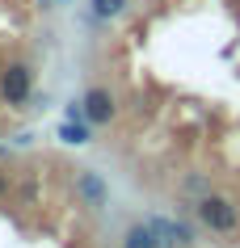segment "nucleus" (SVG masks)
Masks as SVG:
<instances>
[{"mask_svg":"<svg viewBox=\"0 0 240 248\" xmlns=\"http://www.w3.org/2000/svg\"><path fill=\"white\" fill-rule=\"evenodd\" d=\"M194 210H198L202 227H211V232H219V235H232V232H236V223H240L232 198H224V194H202Z\"/></svg>","mask_w":240,"mask_h":248,"instance_id":"f257e3e1","label":"nucleus"},{"mask_svg":"<svg viewBox=\"0 0 240 248\" xmlns=\"http://www.w3.org/2000/svg\"><path fill=\"white\" fill-rule=\"evenodd\" d=\"M30 93H34V72H30V63H9L0 72V101L4 105L21 109L30 101Z\"/></svg>","mask_w":240,"mask_h":248,"instance_id":"f03ea898","label":"nucleus"},{"mask_svg":"<svg viewBox=\"0 0 240 248\" xmlns=\"http://www.w3.org/2000/svg\"><path fill=\"white\" fill-rule=\"evenodd\" d=\"M80 105H84V122H89V126H110V122L118 118V101H114V93L101 89V84L84 93Z\"/></svg>","mask_w":240,"mask_h":248,"instance_id":"7ed1b4c3","label":"nucleus"},{"mask_svg":"<svg viewBox=\"0 0 240 248\" xmlns=\"http://www.w3.org/2000/svg\"><path fill=\"white\" fill-rule=\"evenodd\" d=\"M76 189H80V198L89 202V206H106V198H110V189H106V181L97 177L93 169H84L76 177Z\"/></svg>","mask_w":240,"mask_h":248,"instance_id":"20e7f679","label":"nucleus"},{"mask_svg":"<svg viewBox=\"0 0 240 248\" xmlns=\"http://www.w3.org/2000/svg\"><path fill=\"white\" fill-rule=\"evenodd\" d=\"M122 248H160V232L152 223H135V227H127V235H122Z\"/></svg>","mask_w":240,"mask_h":248,"instance_id":"39448f33","label":"nucleus"},{"mask_svg":"<svg viewBox=\"0 0 240 248\" xmlns=\"http://www.w3.org/2000/svg\"><path fill=\"white\" fill-rule=\"evenodd\" d=\"M152 227H156L169 244H181V248H190L194 244V232H190L186 223H169V219H152Z\"/></svg>","mask_w":240,"mask_h":248,"instance_id":"423d86ee","label":"nucleus"},{"mask_svg":"<svg viewBox=\"0 0 240 248\" xmlns=\"http://www.w3.org/2000/svg\"><path fill=\"white\" fill-rule=\"evenodd\" d=\"M59 139H64V143H89V126H80L76 118H72V122H67V126H59Z\"/></svg>","mask_w":240,"mask_h":248,"instance_id":"0eeeda50","label":"nucleus"},{"mask_svg":"<svg viewBox=\"0 0 240 248\" xmlns=\"http://www.w3.org/2000/svg\"><path fill=\"white\" fill-rule=\"evenodd\" d=\"M122 9H127V0H93V17H101V21L106 17H118Z\"/></svg>","mask_w":240,"mask_h":248,"instance_id":"6e6552de","label":"nucleus"},{"mask_svg":"<svg viewBox=\"0 0 240 248\" xmlns=\"http://www.w3.org/2000/svg\"><path fill=\"white\" fill-rule=\"evenodd\" d=\"M9 194V172H0V198Z\"/></svg>","mask_w":240,"mask_h":248,"instance_id":"1a4fd4ad","label":"nucleus"}]
</instances>
